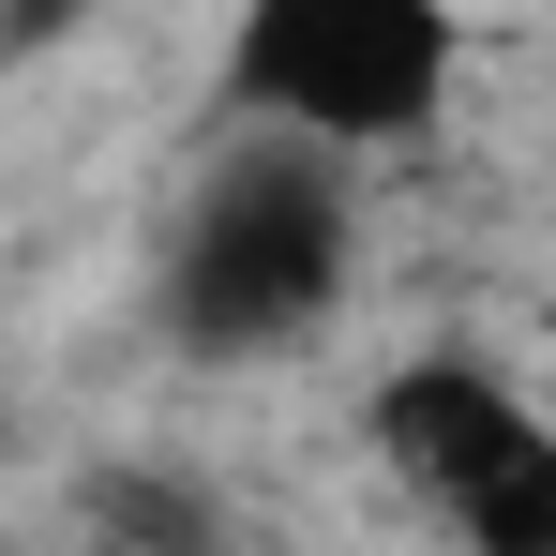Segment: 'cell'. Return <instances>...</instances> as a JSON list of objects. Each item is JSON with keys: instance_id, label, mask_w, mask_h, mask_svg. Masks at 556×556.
<instances>
[{"instance_id": "6da1fadb", "label": "cell", "mask_w": 556, "mask_h": 556, "mask_svg": "<svg viewBox=\"0 0 556 556\" xmlns=\"http://www.w3.org/2000/svg\"><path fill=\"white\" fill-rule=\"evenodd\" d=\"M362 271V181L346 151H301V136H226L195 195L166 211V256H151V316L195 362H271L301 346Z\"/></svg>"}, {"instance_id": "7a4b0ae2", "label": "cell", "mask_w": 556, "mask_h": 556, "mask_svg": "<svg viewBox=\"0 0 556 556\" xmlns=\"http://www.w3.org/2000/svg\"><path fill=\"white\" fill-rule=\"evenodd\" d=\"M466 76V30L437 0H256L226 30V105L241 136H301V151H406Z\"/></svg>"}, {"instance_id": "3957f363", "label": "cell", "mask_w": 556, "mask_h": 556, "mask_svg": "<svg viewBox=\"0 0 556 556\" xmlns=\"http://www.w3.org/2000/svg\"><path fill=\"white\" fill-rule=\"evenodd\" d=\"M376 452L466 556H556V421L481 346H421L376 376Z\"/></svg>"}]
</instances>
